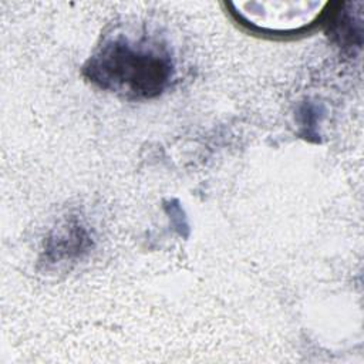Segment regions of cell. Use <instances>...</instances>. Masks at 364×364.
Segmentation results:
<instances>
[{"instance_id":"cell-1","label":"cell","mask_w":364,"mask_h":364,"mask_svg":"<svg viewBox=\"0 0 364 364\" xmlns=\"http://www.w3.org/2000/svg\"><path fill=\"white\" fill-rule=\"evenodd\" d=\"M98 87L128 98L161 94L173 75L168 48L152 37L115 34L102 41L84 67Z\"/></svg>"},{"instance_id":"cell-2","label":"cell","mask_w":364,"mask_h":364,"mask_svg":"<svg viewBox=\"0 0 364 364\" xmlns=\"http://www.w3.org/2000/svg\"><path fill=\"white\" fill-rule=\"evenodd\" d=\"M300 4L301 3H293L289 11H273L267 10L263 6V3H233L232 6L235 9L232 10V14L239 21H242V24H246L255 30L289 34L301 31L314 24V21L324 17L326 6L320 11L316 10L317 7H321L324 3H306L300 10H297Z\"/></svg>"},{"instance_id":"cell-3","label":"cell","mask_w":364,"mask_h":364,"mask_svg":"<svg viewBox=\"0 0 364 364\" xmlns=\"http://www.w3.org/2000/svg\"><path fill=\"white\" fill-rule=\"evenodd\" d=\"M90 246L91 239L85 228L78 222H68L47 240L46 255L51 263L70 262L80 257Z\"/></svg>"}]
</instances>
